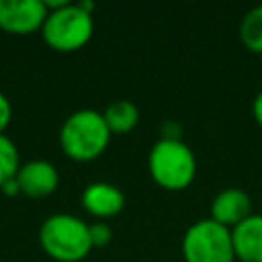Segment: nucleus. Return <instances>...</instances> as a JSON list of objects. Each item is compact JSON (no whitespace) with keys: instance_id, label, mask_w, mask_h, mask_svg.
Listing matches in <instances>:
<instances>
[{"instance_id":"obj_14","label":"nucleus","mask_w":262,"mask_h":262,"mask_svg":"<svg viewBox=\"0 0 262 262\" xmlns=\"http://www.w3.org/2000/svg\"><path fill=\"white\" fill-rule=\"evenodd\" d=\"M113 239V229L108 227L106 221H94L90 223V242L92 248H104Z\"/></svg>"},{"instance_id":"obj_13","label":"nucleus","mask_w":262,"mask_h":262,"mask_svg":"<svg viewBox=\"0 0 262 262\" xmlns=\"http://www.w3.org/2000/svg\"><path fill=\"white\" fill-rule=\"evenodd\" d=\"M20 168V156L14 141L8 135H0V186L12 178Z\"/></svg>"},{"instance_id":"obj_10","label":"nucleus","mask_w":262,"mask_h":262,"mask_svg":"<svg viewBox=\"0 0 262 262\" xmlns=\"http://www.w3.org/2000/svg\"><path fill=\"white\" fill-rule=\"evenodd\" d=\"M231 244L235 260L262 262V215L252 213L248 219L231 229Z\"/></svg>"},{"instance_id":"obj_16","label":"nucleus","mask_w":262,"mask_h":262,"mask_svg":"<svg viewBox=\"0 0 262 262\" xmlns=\"http://www.w3.org/2000/svg\"><path fill=\"white\" fill-rule=\"evenodd\" d=\"M252 117H254V121L258 123V127L262 129V90L254 96V100H252Z\"/></svg>"},{"instance_id":"obj_1","label":"nucleus","mask_w":262,"mask_h":262,"mask_svg":"<svg viewBox=\"0 0 262 262\" xmlns=\"http://www.w3.org/2000/svg\"><path fill=\"white\" fill-rule=\"evenodd\" d=\"M111 137L100 111L78 108L59 129V147L74 162H92L106 151Z\"/></svg>"},{"instance_id":"obj_17","label":"nucleus","mask_w":262,"mask_h":262,"mask_svg":"<svg viewBox=\"0 0 262 262\" xmlns=\"http://www.w3.org/2000/svg\"><path fill=\"white\" fill-rule=\"evenodd\" d=\"M0 190H2V192H4L6 196H16V194H20V186H18L16 178H12V180L4 182V184L0 186Z\"/></svg>"},{"instance_id":"obj_2","label":"nucleus","mask_w":262,"mask_h":262,"mask_svg":"<svg viewBox=\"0 0 262 262\" xmlns=\"http://www.w3.org/2000/svg\"><path fill=\"white\" fill-rule=\"evenodd\" d=\"M196 156L180 137L158 139L147 154V172L151 180L164 190H184L196 178Z\"/></svg>"},{"instance_id":"obj_4","label":"nucleus","mask_w":262,"mask_h":262,"mask_svg":"<svg viewBox=\"0 0 262 262\" xmlns=\"http://www.w3.org/2000/svg\"><path fill=\"white\" fill-rule=\"evenodd\" d=\"M94 33L92 12H86L80 2H66L61 8L49 10L41 27L45 45L57 53H74L82 49Z\"/></svg>"},{"instance_id":"obj_6","label":"nucleus","mask_w":262,"mask_h":262,"mask_svg":"<svg viewBox=\"0 0 262 262\" xmlns=\"http://www.w3.org/2000/svg\"><path fill=\"white\" fill-rule=\"evenodd\" d=\"M47 18L43 0H0V31L16 37L41 31Z\"/></svg>"},{"instance_id":"obj_9","label":"nucleus","mask_w":262,"mask_h":262,"mask_svg":"<svg viewBox=\"0 0 262 262\" xmlns=\"http://www.w3.org/2000/svg\"><path fill=\"white\" fill-rule=\"evenodd\" d=\"M209 213L213 221H217L227 229H233L237 223H242L252 215V199L244 188L229 186L213 196Z\"/></svg>"},{"instance_id":"obj_8","label":"nucleus","mask_w":262,"mask_h":262,"mask_svg":"<svg viewBox=\"0 0 262 262\" xmlns=\"http://www.w3.org/2000/svg\"><path fill=\"white\" fill-rule=\"evenodd\" d=\"M80 203L86 213H90L98 221H106V219L117 217L125 209V194L119 186L98 180V182L88 184L82 190Z\"/></svg>"},{"instance_id":"obj_5","label":"nucleus","mask_w":262,"mask_h":262,"mask_svg":"<svg viewBox=\"0 0 262 262\" xmlns=\"http://www.w3.org/2000/svg\"><path fill=\"white\" fill-rule=\"evenodd\" d=\"M180 250L184 262H235L231 229L211 217L199 219L186 227Z\"/></svg>"},{"instance_id":"obj_15","label":"nucleus","mask_w":262,"mask_h":262,"mask_svg":"<svg viewBox=\"0 0 262 262\" xmlns=\"http://www.w3.org/2000/svg\"><path fill=\"white\" fill-rule=\"evenodd\" d=\"M10 121H12V104H10L8 96L4 92H0V135H4Z\"/></svg>"},{"instance_id":"obj_3","label":"nucleus","mask_w":262,"mask_h":262,"mask_svg":"<svg viewBox=\"0 0 262 262\" xmlns=\"http://www.w3.org/2000/svg\"><path fill=\"white\" fill-rule=\"evenodd\" d=\"M39 244L43 252L57 262H80L92 250L90 225L72 213L49 215L41 223Z\"/></svg>"},{"instance_id":"obj_7","label":"nucleus","mask_w":262,"mask_h":262,"mask_svg":"<svg viewBox=\"0 0 262 262\" xmlns=\"http://www.w3.org/2000/svg\"><path fill=\"white\" fill-rule=\"evenodd\" d=\"M16 182L20 186V194L29 199H45L57 190L59 172L47 160H29L20 164Z\"/></svg>"},{"instance_id":"obj_11","label":"nucleus","mask_w":262,"mask_h":262,"mask_svg":"<svg viewBox=\"0 0 262 262\" xmlns=\"http://www.w3.org/2000/svg\"><path fill=\"white\" fill-rule=\"evenodd\" d=\"M104 123L111 131V135H127L131 133L139 123V108L131 100H115L102 111Z\"/></svg>"},{"instance_id":"obj_12","label":"nucleus","mask_w":262,"mask_h":262,"mask_svg":"<svg viewBox=\"0 0 262 262\" xmlns=\"http://www.w3.org/2000/svg\"><path fill=\"white\" fill-rule=\"evenodd\" d=\"M237 35H239L242 45H244L248 51L262 55V4L250 8V10L242 16Z\"/></svg>"}]
</instances>
